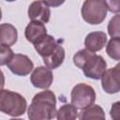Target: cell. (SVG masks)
<instances>
[{
	"label": "cell",
	"instance_id": "cell-9",
	"mask_svg": "<svg viewBox=\"0 0 120 120\" xmlns=\"http://www.w3.org/2000/svg\"><path fill=\"white\" fill-rule=\"evenodd\" d=\"M28 17L31 21L46 23L50 21L51 9L45 1H34L28 8Z\"/></svg>",
	"mask_w": 120,
	"mask_h": 120
},
{
	"label": "cell",
	"instance_id": "cell-25",
	"mask_svg": "<svg viewBox=\"0 0 120 120\" xmlns=\"http://www.w3.org/2000/svg\"><path fill=\"white\" fill-rule=\"evenodd\" d=\"M1 19H2V10L0 8V21H1Z\"/></svg>",
	"mask_w": 120,
	"mask_h": 120
},
{
	"label": "cell",
	"instance_id": "cell-7",
	"mask_svg": "<svg viewBox=\"0 0 120 120\" xmlns=\"http://www.w3.org/2000/svg\"><path fill=\"white\" fill-rule=\"evenodd\" d=\"M119 74L120 65L117 64L114 68L106 69L101 76V85L107 94H116L120 91Z\"/></svg>",
	"mask_w": 120,
	"mask_h": 120
},
{
	"label": "cell",
	"instance_id": "cell-6",
	"mask_svg": "<svg viewBox=\"0 0 120 120\" xmlns=\"http://www.w3.org/2000/svg\"><path fill=\"white\" fill-rule=\"evenodd\" d=\"M9 70L17 76H26L34 68V63L25 54L15 53L7 64Z\"/></svg>",
	"mask_w": 120,
	"mask_h": 120
},
{
	"label": "cell",
	"instance_id": "cell-10",
	"mask_svg": "<svg viewBox=\"0 0 120 120\" xmlns=\"http://www.w3.org/2000/svg\"><path fill=\"white\" fill-rule=\"evenodd\" d=\"M33 45L35 50L43 59L50 56L55 51L59 44L52 36L46 34L42 36L40 38H38Z\"/></svg>",
	"mask_w": 120,
	"mask_h": 120
},
{
	"label": "cell",
	"instance_id": "cell-23",
	"mask_svg": "<svg viewBox=\"0 0 120 120\" xmlns=\"http://www.w3.org/2000/svg\"><path fill=\"white\" fill-rule=\"evenodd\" d=\"M46 4L51 8V7H56V6H59L61 4H63L64 2H54V1H45Z\"/></svg>",
	"mask_w": 120,
	"mask_h": 120
},
{
	"label": "cell",
	"instance_id": "cell-3",
	"mask_svg": "<svg viewBox=\"0 0 120 120\" xmlns=\"http://www.w3.org/2000/svg\"><path fill=\"white\" fill-rule=\"evenodd\" d=\"M27 107L26 99L17 92L8 89L0 90V112L12 117L22 115Z\"/></svg>",
	"mask_w": 120,
	"mask_h": 120
},
{
	"label": "cell",
	"instance_id": "cell-2",
	"mask_svg": "<svg viewBox=\"0 0 120 120\" xmlns=\"http://www.w3.org/2000/svg\"><path fill=\"white\" fill-rule=\"evenodd\" d=\"M73 63L83 71L85 77L93 80H99L107 68L104 58L87 49L78 51L73 56Z\"/></svg>",
	"mask_w": 120,
	"mask_h": 120
},
{
	"label": "cell",
	"instance_id": "cell-21",
	"mask_svg": "<svg viewBox=\"0 0 120 120\" xmlns=\"http://www.w3.org/2000/svg\"><path fill=\"white\" fill-rule=\"evenodd\" d=\"M105 3H106V6H107V10H110L111 12H114V13L118 14L119 9H120L119 6L118 7H114V5L119 3L118 1H113V2H112V1H105Z\"/></svg>",
	"mask_w": 120,
	"mask_h": 120
},
{
	"label": "cell",
	"instance_id": "cell-18",
	"mask_svg": "<svg viewBox=\"0 0 120 120\" xmlns=\"http://www.w3.org/2000/svg\"><path fill=\"white\" fill-rule=\"evenodd\" d=\"M119 22H120V15L119 14H115L110 20L109 24H108V33L112 38H120Z\"/></svg>",
	"mask_w": 120,
	"mask_h": 120
},
{
	"label": "cell",
	"instance_id": "cell-1",
	"mask_svg": "<svg viewBox=\"0 0 120 120\" xmlns=\"http://www.w3.org/2000/svg\"><path fill=\"white\" fill-rule=\"evenodd\" d=\"M56 97L51 90L34 96L27 111L29 120H52L56 115Z\"/></svg>",
	"mask_w": 120,
	"mask_h": 120
},
{
	"label": "cell",
	"instance_id": "cell-16",
	"mask_svg": "<svg viewBox=\"0 0 120 120\" xmlns=\"http://www.w3.org/2000/svg\"><path fill=\"white\" fill-rule=\"evenodd\" d=\"M78 117V111L71 103L62 105L56 112L57 120H76Z\"/></svg>",
	"mask_w": 120,
	"mask_h": 120
},
{
	"label": "cell",
	"instance_id": "cell-19",
	"mask_svg": "<svg viewBox=\"0 0 120 120\" xmlns=\"http://www.w3.org/2000/svg\"><path fill=\"white\" fill-rule=\"evenodd\" d=\"M13 51L10 47L0 44V66L7 65L13 56Z\"/></svg>",
	"mask_w": 120,
	"mask_h": 120
},
{
	"label": "cell",
	"instance_id": "cell-24",
	"mask_svg": "<svg viewBox=\"0 0 120 120\" xmlns=\"http://www.w3.org/2000/svg\"><path fill=\"white\" fill-rule=\"evenodd\" d=\"M9 120H23V119H21V118H11Z\"/></svg>",
	"mask_w": 120,
	"mask_h": 120
},
{
	"label": "cell",
	"instance_id": "cell-20",
	"mask_svg": "<svg viewBox=\"0 0 120 120\" xmlns=\"http://www.w3.org/2000/svg\"><path fill=\"white\" fill-rule=\"evenodd\" d=\"M110 115L112 118V120H120V102L119 101H116L113 104H112Z\"/></svg>",
	"mask_w": 120,
	"mask_h": 120
},
{
	"label": "cell",
	"instance_id": "cell-11",
	"mask_svg": "<svg viewBox=\"0 0 120 120\" xmlns=\"http://www.w3.org/2000/svg\"><path fill=\"white\" fill-rule=\"evenodd\" d=\"M107 43V35L102 31H95L89 33L84 39L85 49L91 52L102 50Z\"/></svg>",
	"mask_w": 120,
	"mask_h": 120
},
{
	"label": "cell",
	"instance_id": "cell-15",
	"mask_svg": "<svg viewBox=\"0 0 120 120\" xmlns=\"http://www.w3.org/2000/svg\"><path fill=\"white\" fill-rule=\"evenodd\" d=\"M65 59V49L62 45H58L55 51L48 57L43 58V62L45 64V67H47L50 69H55L59 68Z\"/></svg>",
	"mask_w": 120,
	"mask_h": 120
},
{
	"label": "cell",
	"instance_id": "cell-5",
	"mask_svg": "<svg viewBox=\"0 0 120 120\" xmlns=\"http://www.w3.org/2000/svg\"><path fill=\"white\" fill-rule=\"evenodd\" d=\"M71 104L77 109H86L94 104L96 100V92L91 85L86 83L76 84L70 93Z\"/></svg>",
	"mask_w": 120,
	"mask_h": 120
},
{
	"label": "cell",
	"instance_id": "cell-13",
	"mask_svg": "<svg viewBox=\"0 0 120 120\" xmlns=\"http://www.w3.org/2000/svg\"><path fill=\"white\" fill-rule=\"evenodd\" d=\"M18 31L16 27L10 23L0 24V44L10 47L17 42Z\"/></svg>",
	"mask_w": 120,
	"mask_h": 120
},
{
	"label": "cell",
	"instance_id": "cell-12",
	"mask_svg": "<svg viewBox=\"0 0 120 120\" xmlns=\"http://www.w3.org/2000/svg\"><path fill=\"white\" fill-rule=\"evenodd\" d=\"M47 34V29L44 25V23L37 21H31L24 30V36L26 39L31 42L35 43L38 38H40L42 36Z\"/></svg>",
	"mask_w": 120,
	"mask_h": 120
},
{
	"label": "cell",
	"instance_id": "cell-14",
	"mask_svg": "<svg viewBox=\"0 0 120 120\" xmlns=\"http://www.w3.org/2000/svg\"><path fill=\"white\" fill-rule=\"evenodd\" d=\"M79 120H106V117L104 110L99 105L93 104L82 110L79 114Z\"/></svg>",
	"mask_w": 120,
	"mask_h": 120
},
{
	"label": "cell",
	"instance_id": "cell-4",
	"mask_svg": "<svg viewBox=\"0 0 120 120\" xmlns=\"http://www.w3.org/2000/svg\"><path fill=\"white\" fill-rule=\"evenodd\" d=\"M81 14L87 23L99 24L107 16L106 3L101 0H86L82 4Z\"/></svg>",
	"mask_w": 120,
	"mask_h": 120
},
{
	"label": "cell",
	"instance_id": "cell-8",
	"mask_svg": "<svg viewBox=\"0 0 120 120\" xmlns=\"http://www.w3.org/2000/svg\"><path fill=\"white\" fill-rule=\"evenodd\" d=\"M53 75L50 68L44 66L38 67L34 69L30 76V82L33 86L47 90L52 83Z\"/></svg>",
	"mask_w": 120,
	"mask_h": 120
},
{
	"label": "cell",
	"instance_id": "cell-17",
	"mask_svg": "<svg viewBox=\"0 0 120 120\" xmlns=\"http://www.w3.org/2000/svg\"><path fill=\"white\" fill-rule=\"evenodd\" d=\"M106 52L112 59L119 61L120 59V38H112L107 46Z\"/></svg>",
	"mask_w": 120,
	"mask_h": 120
},
{
	"label": "cell",
	"instance_id": "cell-22",
	"mask_svg": "<svg viewBox=\"0 0 120 120\" xmlns=\"http://www.w3.org/2000/svg\"><path fill=\"white\" fill-rule=\"evenodd\" d=\"M4 85H5V75L3 71L0 69V90L3 89Z\"/></svg>",
	"mask_w": 120,
	"mask_h": 120
}]
</instances>
